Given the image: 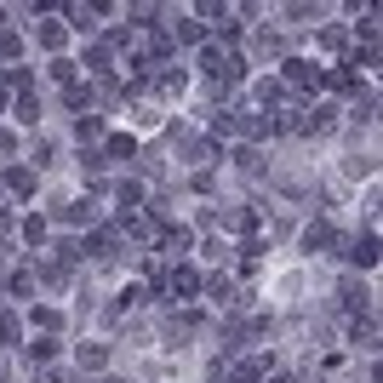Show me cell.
Returning a JSON list of instances; mask_svg holds the SVG:
<instances>
[{"label": "cell", "instance_id": "1", "mask_svg": "<svg viewBox=\"0 0 383 383\" xmlns=\"http://www.w3.org/2000/svg\"><path fill=\"white\" fill-rule=\"evenodd\" d=\"M343 258L360 263V269H372V263H378V241H372V235H360V241H343Z\"/></svg>", "mask_w": 383, "mask_h": 383}, {"label": "cell", "instance_id": "2", "mask_svg": "<svg viewBox=\"0 0 383 383\" xmlns=\"http://www.w3.org/2000/svg\"><path fill=\"white\" fill-rule=\"evenodd\" d=\"M286 81H292L298 92H303V86H321V69H315V63H303V57H292V63H286Z\"/></svg>", "mask_w": 383, "mask_h": 383}, {"label": "cell", "instance_id": "3", "mask_svg": "<svg viewBox=\"0 0 383 383\" xmlns=\"http://www.w3.org/2000/svg\"><path fill=\"white\" fill-rule=\"evenodd\" d=\"M206 292H212L217 309H229V303H235V280L229 275H212V280H206Z\"/></svg>", "mask_w": 383, "mask_h": 383}, {"label": "cell", "instance_id": "4", "mask_svg": "<svg viewBox=\"0 0 383 383\" xmlns=\"http://www.w3.org/2000/svg\"><path fill=\"white\" fill-rule=\"evenodd\" d=\"M6 189H12V195H35V172H29V166H12V172H6Z\"/></svg>", "mask_w": 383, "mask_h": 383}, {"label": "cell", "instance_id": "5", "mask_svg": "<svg viewBox=\"0 0 383 383\" xmlns=\"http://www.w3.org/2000/svg\"><path fill=\"white\" fill-rule=\"evenodd\" d=\"M75 137H81V143L103 137V120H98V115H81V120H75Z\"/></svg>", "mask_w": 383, "mask_h": 383}, {"label": "cell", "instance_id": "6", "mask_svg": "<svg viewBox=\"0 0 383 383\" xmlns=\"http://www.w3.org/2000/svg\"><path fill=\"white\" fill-rule=\"evenodd\" d=\"M103 360H109V349H103V343H81V366H86V372H98Z\"/></svg>", "mask_w": 383, "mask_h": 383}, {"label": "cell", "instance_id": "7", "mask_svg": "<svg viewBox=\"0 0 383 383\" xmlns=\"http://www.w3.org/2000/svg\"><path fill=\"white\" fill-rule=\"evenodd\" d=\"M161 246L172 252V258H178V252H189V229H166V235H161Z\"/></svg>", "mask_w": 383, "mask_h": 383}, {"label": "cell", "instance_id": "8", "mask_svg": "<svg viewBox=\"0 0 383 383\" xmlns=\"http://www.w3.org/2000/svg\"><path fill=\"white\" fill-rule=\"evenodd\" d=\"M172 35L178 40H200V23L195 18H172Z\"/></svg>", "mask_w": 383, "mask_h": 383}, {"label": "cell", "instance_id": "9", "mask_svg": "<svg viewBox=\"0 0 383 383\" xmlns=\"http://www.w3.org/2000/svg\"><path fill=\"white\" fill-rule=\"evenodd\" d=\"M326 241H332V229H326V223H315V229H309V235H303V246H309V252H321Z\"/></svg>", "mask_w": 383, "mask_h": 383}, {"label": "cell", "instance_id": "10", "mask_svg": "<svg viewBox=\"0 0 383 383\" xmlns=\"http://www.w3.org/2000/svg\"><path fill=\"white\" fill-rule=\"evenodd\" d=\"M29 355H35V366H40V360L57 355V343H52V338H35V343H29Z\"/></svg>", "mask_w": 383, "mask_h": 383}, {"label": "cell", "instance_id": "11", "mask_svg": "<svg viewBox=\"0 0 383 383\" xmlns=\"http://www.w3.org/2000/svg\"><path fill=\"white\" fill-rule=\"evenodd\" d=\"M161 69H166V63H161ZM161 92H166V98H172V92H183V69H166L161 75Z\"/></svg>", "mask_w": 383, "mask_h": 383}, {"label": "cell", "instance_id": "12", "mask_svg": "<svg viewBox=\"0 0 383 383\" xmlns=\"http://www.w3.org/2000/svg\"><path fill=\"white\" fill-rule=\"evenodd\" d=\"M52 81H63V86L75 81V63H69V57H57V63H52Z\"/></svg>", "mask_w": 383, "mask_h": 383}, {"label": "cell", "instance_id": "13", "mask_svg": "<svg viewBox=\"0 0 383 383\" xmlns=\"http://www.w3.org/2000/svg\"><path fill=\"white\" fill-rule=\"evenodd\" d=\"M23 241H35V246L46 241V223H40V217H29V223H23Z\"/></svg>", "mask_w": 383, "mask_h": 383}, {"label": "cell", "instance_id": "14", "mask_svg": "<svg viewBox=\"0 0 383 383\" xmlns=\"http://www.w3.org/2000/svg\"><path fill=\"white\" fill-rule=\"evenodd\" d=\"M40 46H52V52H57V46H63V29H57V23H46V29H40Z\"/></svg>", "mask_w": 383, "mask_h": 383}, {"label": "cell", "instance_id": "15", "mask_svg": "<svg viewBox=\"0 0 383 383\" xmlns=\"http://www.w3.org/2000/svg\"><path fill=\"white\" fill-rule=\"evenodd\" d=\"M18 120H40V103L29 98V92H23V103H18Z\"/></svg>", "mask_w": 383, "mask_h": 383}, {"label": "cell", "instance_id": "16", "mask_svg": "<svg viewBox=\"0 0 383 383\" xmlns=\"http://www.w3.org/2000/svg\"><path fill=\"white\" fill-rule=\"evenodd\" d=\"M0 149H12V132H6V126H0Z\"/></svg>", "mask_w": 383, "mask_h": 383}, {"label": "cell", "instance_id": "17", "mask_svg": "<svg viewBox=\"0 0 383 383\" xmlns=\"http://www.w3.org/2000/svg\"><path fill=\"white\" fill-rule=\"evenodd\" d=\"M0 109H6V86H0Z\"/></svg>", "mask_w": 383, "mask_h": 383}, {"label": "cell", "instance_id": "18", "mask_svg": "<svg viewBox=\"0 0 383 383\" xmlns=\"http://www.w3.org/2000/svg\"><path fill=\"white\" fill-rule=\"evenodd\" d=\"M0 23H6V6H0Z\"/></svg>", "mask_w": 383, "mask_h": 383}]
</instances>
